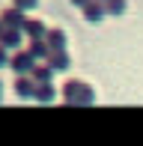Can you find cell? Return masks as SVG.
<instances>
[{
    "label": "cell",
    "mask_w": 143,
    "mask_h": 146,
    "mask_svg": "<svg viewBox=\"0 0 143 146\" xmlns=\"http://www.w3.org/2000/svg\"><path fill=\"white\" fill-rule=\"evenodd\" d=\"M63 98H66L69 104H89L95 98V92L89 90V84L72 78V81H66V87H63Z\"/></svg>",
    "instance_id": "1"
},
{
    "label": "cell",
    "mask_w": 143,
    "mask_h": 146,
    "mask_svg": "<svg viewBox=\"0 0 143 146\" xmlns=\"http://www.w3.org/2000/svg\"><path fill=\"white\" fill-rule=\"evenodd\" d=\"M9 66H12V72H15L18 78H30L39 63L27 54V51H15V54H12V60H9Z\"/></svg>",
    "instance_id": "2"
},
{
    "label": "cell",
    "mask_w": 143,
    "mask_h": 146,
    "mask_svg": "<svg viewBox=\"0 0 143 146\" xmlns=\"http://www.w3.org/2000/svg\"><path fill=\"white\" fill-rule=\"evenodd\" d=\"M0 24H3V30H24L27 18H24V12H18L15 6H9V9L0 12Z\"/></svg>",
    "instance_id": "3"
},
{
    "label": "cell",
    "mask_w": 143,
    "mask_h": 146,
    "mask_svg": "<svg viewBox=\"0 0 143 146\" xmlns=\"http://www.w3.org/2000/svg\"><path fill=\"white\" fill-rule=\"evenodd\" d=\"M45 45H48V51H66V30L51 27L48 36H45Z\"/></svg>",
    "instance_id": "4"
},
{
    "label": "cell",
    "mask_w": 143,
    "mask_h": 146,
    "mask_svg": "<svg viewBox=\"0 0 143 146\" xmlns=\"http://www.w3.org/2000/svg\"><path fill=\"white\" fill-rule=\"evenodd\" d=\"M24 36H27L30 42H39V39L48 36V27H45L39 18H27V24H24Z\"/></svg>",
    "instance_id": "5"
},
{
    "label": "cell",
    "mask_w": 143,
    "mask_h": 146,
    "mask_svg": "<svg viewBox=\"0 0 143 146\" xmlns=\"http://www.w3.org/2000/svg\"><path fill=\"white\" fill-rule=\"evenodd\" d=\"M45 63H48L54 72H66L69 66H72V57H69V51H51Z\"/></svg>",
    "instance_id": "6"
},
{
    "label": "cell",
    "mask_w": 143,
    "mask_h": 146,
    "mask_svg": "<svg viewBox=\"0 0 143 146\" xmlns=\"http://www.w3.org/2000/svg\"><path fill=\"white\" fill-rule=\"evenodd\" d=\"M15 96L18 98H36V81L33 78H15Z\"/></svg>",
    "instance_id": "7"
},
{
    "label": "cell",
    "mask_w": 143,
    "mask_h": 146,
    "mask_svg": "<svg viewBox=\"0 0 143 146\" xmlns=\"http://www.w3.org/2000/svg\"><path fill=\"white\" fill-rule=\"evenodd\" d=\"M107 15V9H105V3H95V0H89L87 6H83V18H87L89 24H99L101 18Z\"/></svg>",
    "instance_id": "8"
},
{
    "label": "cell",
    "mask_w": 143,
    "mask_h": 146,
    "mask_svg": "<svg viewBox=\"0 0 143 146\" xmlns=\"http://www.w3.org/2000/svg\"><path fill=\"white\" fill-rule=\"evenodd\" d=\"M21 36H24V30H3L0 33V45L6 51H18L21 48Z\"/></svg>",
    "instance_id": "9"
},
{
    "label": "cell",
    "mask_w": 143,
    "mask_h": 146,
    "mask_svg": "<svg viewBox=\"0 0 143 146\" xmlns=\"http://www.w3.org/2000/svg\"><path fill=\"white\" fill-rule=\"evenodd\" d=\"M30 78L36 81V87H42V84H51V81H54V69H51L48 63H39L36 69H33V75H30Z\"/></svg>",
    "instance_id": "10"
},
{
    "label": "cell",
    "mask_w": 143,
    "mask_h": 146,
    "mask_svg": "<svg viewBox=\"0 0 143 146\" xmlns=\"http://www.w3.org/2000/svg\"><path fill=\"white\" fill-rule=\"evenodd\" d=\"M24 51H27L36 63H39V60H48V54H51L48 45H45V39H39V42H27V48H24Z\"/></svg>",
    "instance_id": "11"
},
{
    "label": "cell",
    "mask_w": 143,
    "mask_h": 146,
    "mask_svg": "<svg viewBox=\"0 0 143 146\" xmlns=\"http://www.w3.org/2000/svg\"><path fill=\"white\" fill-rule=\"evenodd\" d=\"M57 98V90L51 87V84H42V87H36V102H45V104H51Z\"/></svg>",
    "instance_id": "12"
},
{
    "label": "cell",
    "mask_w": 143,
    "mask_h": 146,
    "mask_svg": "<svg viewBox=\"0 0 143 146\" xmlns=\"http://www.w3.org/2000/svg\"><path fill=\"white\" fill-rule=\"evenodd\" d=\"M125 0H107V3H105V9L110 12V15H122V12H125Z\"/></svg>",
    "instance_id": "13"
},
{
    "label": "cell",
    "mask_w": 143,
    "mask_h": 146,
    "mask_svg": "<svg viewBox=\"0 0 143 146\" xmlns=\"http://www.w3.org/2000/svg\"><path fill=\"white\" fill-rule=\"evenodd\" d=\"M12 6H15L18 12H33L39 6V0H12Z\"/></svg>",
    "instance_id": "14"
},
{
    "label": "cell",
    "mask_w": 143,
    "mask_h": 146,
    "mask_svg": "<svg viewBox=\"0 0 143 146\" xmlns=\"http://www.w3.org/2000/svg\"><path fill=\"white\" fill-rule=\"evenodd\" d=\"M9 60H12V54L3 48V45H0V69H3V66H9Z\"/></svg>",
    "instance_id": "15"
},
{
    "label": "cell",
    "mask_w": 143,
    "mask_h": 146,
    "mask_svg": "<svg viewBox=\"0 0 143 146\" xmlns=\"http://www.w3.org/2000/svg\"><path fill=\"white\" fill-rule=\"evenodd\" d=\"M72 3H75V6H81V9H83V6H87L89 0H72Z\"/></svg>",
    "instance_id": "16"
},
{
    "label": "cell",
    "mask_w": 143,
    "mask_h": 146,
    "mask_svg": "<svg viewBox=\"0 0 143 146\" xmlns=\"http://www.w3.org/2000/svg\"><path fill=\"white\" fill-rule=\"evenodd\" d=\"M0 102H3V87H0Z\"/></svg>",
    "instance_id": "17"
},
{
    "label": "cell",
    "mask_w": 143,
    "mask_h": 146,
    "mask_svg": "<svg viewBox=\"0 0 143 146\" xmlns=\"http://www.w3.org/2000/svg\"><path fill=\"white\" fill-rule=\"evenodd\" d=\"M95 3H107V0H95Z\"/></svg>",
    "instance_id": "18"
},
{
    "label": "cell",
    "mask_w": 143,
    "mask_h": 146,
    "mask_svg": "<svg viewBox=\"0 0 143 146\" xmlns=\"http://www.w3.org/2000/svg\"><path fill=\"white\" fill-rule=\"evenodd\" d=\"M0 33H3V24H0Z\"/></svg>",
    "instance_id": "19"
}]
</instances>
